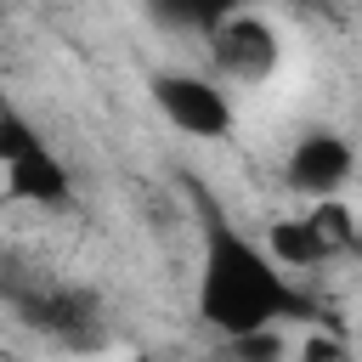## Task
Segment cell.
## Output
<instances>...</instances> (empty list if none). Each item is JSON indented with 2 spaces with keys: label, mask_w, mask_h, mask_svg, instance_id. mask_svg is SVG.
<instances>
[{
  "label": "cell",
  "mask_w": 362,
  "mask_h": 362,
  "mask_svg": "<svg viewBox=\"0 0 362 362\" xmlns=\"http://www.w3.org/2000/svg\"><path fill=\"white\" fill-rule=\"evenodd\" d=\"M305 294L288 283V272L255 243L243 238L232 221H221L215 209L204 215V255H198V317L204 328H215L221 339H255L272 334L277 317H300Z\"/></svg>",
  "instance_id": "1"
},
{
  "label": "cell",
  "mask_w": 362,
  "mask_h": 362,
  "mask_svg": "<svg viewBox=\"0 0 362 362\" xmlns=\"http://www.w3.org/2000/svg\"><path fill=\"white\" fill-rule=\"evenodd\" d=\"M147 90H153V107H158L181 136H192V141H221V136H232V96H226L221 79L187 74V68H164V74L147 79Z\"/></svg>",
  "instance_id": "2"
},
{
  "label": "cell",
  "mask_w": 362,
  "mask_h": 362,
  "mask_svg": "<svg viewBox=\"0 0 362 362\" xmlns=\"http://www.w3.org/2000/svg\"><path fill=\"white\" fill-rule=\"evenodd\" d=\"M209 62H215V74H221L226 85H260V79L277 74L283 40H277V28H272L266 17L232 11V17L209 34Z\"/></svg>",
  "instance_id": "3"
},
{
  "label": "cell",
  "mask_w": 362,
  "mask_h": 362,
  "mask_svg": "<svg viewBox=\"0 0 362 362\" xmlns=\"http://www.w3.org/2000/svg\"><path fill=\"white\" fill-rule=\"evenodd\" d=\"M351 175H356V147L339 130H328V124L300 130L294 147H288V158H283V181L300 198H317V204L322 198H339L351 187Z\"/></svg>",
  "instance_id": "4"
},
{
  "label": "cell",
  "mask_w": 362,
  "mask_h": 362,
  "mask_svg": "<svg viewBox=\"0 0 362 362\" xmlns=\"http://www.w3.org/2000/svg\"><path fill=\"white\" fill-rule=\"evenodd\" d=\"M6 192H11L17 204L62 209V204L74 198V175H68V164H62L51 147H34L28 158H17V164L6 170Z\"/></svg>",
  "instance_id": "5"
},
{
  "label": "cell",
  "mask_w": 362,
  "mask_h": 362,
  "mask_svg": "<svg viewBox=\"0 0 362 362\" xmlns=\"http://www.w3.org/2000/svg\"><path fill=\"white\" fill-rule=\"evenodd\" d=\"M266 255H272L283 272H305V266H322L334 249L322 243V232H317L311 215H283V221H272V232H266Z\"/></svg>",
  "instance_id": "6"
},
{
  "label": "cell",
  "mask_w": 362,
  "mask_h": 362,
  "mask_svg": "<svg viewBox=\"0 0 362 362\" xmlns=\"http://www.w3.org/2000/svg\"><path fill=\"white\" fill-rule=\"evenodd\" d=\"M141 11L164 28V34H215L232 11H238V0H141Z\"/></svg>",
  "instance_id": "7"
},
{
  "label": "cell",
  "mask_w": 362,
  "mask_h": 362,
  "mask_svg": "<svg viewBox=\"0 0 362 362\" xmlns=\"http://www.w3.org/2000/svg\"><path fill=\"white\" fill-rule=\"evenodd\" d=\"M34 147H45V141H40V130H34L17 107H0V170H11L17 158H28Z\"/></svg>",
  "instance_id": "8"
},
{
  "label": "cell",
  "mask_w": 362,
  "mask_h": 362,
  "mask_svg": "<svg viewBox=\"0 0 362 362\" xmlns=\"http://www.w3.org/2000/svg\"><path fill=\"white\" fill-rule=\"evenodd\" d=\"M300 362H345V345L328 339V334H311V339L300 345Z\"/></svg>",
  "instance_id": "9"
},
{
  "label": "cell",
  "mask_w": 362,
  "mask_h": 362,
  "mask_svg": "<svg viewBox=\"0 0 362 362\" xmlns=\"http://www.w3.org/2000/svg\"><path fill=\"white\" fill-rule=\"evenodd\" d=\"M260 362H277V351H272V356H260Z\"/></svg>",
  "instance_id": "10"
}]
</instances>
